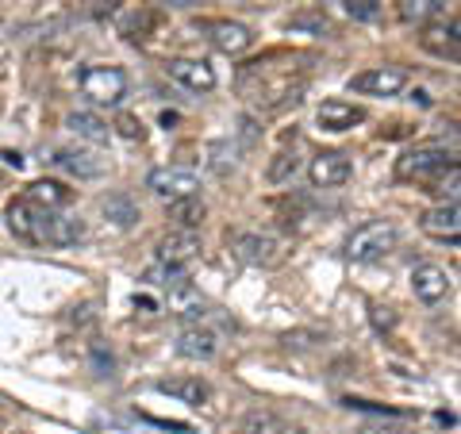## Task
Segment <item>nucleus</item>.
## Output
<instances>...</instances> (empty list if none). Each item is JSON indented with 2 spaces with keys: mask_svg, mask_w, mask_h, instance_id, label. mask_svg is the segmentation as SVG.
<instances>
[{
  "mask_svg": "<svg viewBox=\"0 0 461 434\" xmlns=\"http://www.w3.org/2000/svg\"><path fill=\"white\" fill-rule=\"evenodd\" d=\"M396 242H400V231L393 223L373 220V223L357 227L350 235V242H346V258H350V262H362V266L384 262V258L396 250Z\"/></svg>",
  "mask_w": 461,
  "mask_h": 434,
  "instance_id": "1",
  "label": "nucleus"
},
{
  "mask_svg": "<svg viewBox=\"0 0 461 434\" xmlns=\"http://www.w3.org/2000/svg\"><path fill=\"white\" fill-rule=\"evenodd\" d=\"M81 93L93 100V104L100 108H115V104H123V96L127 89H131V81H127V74L120 66H89V69H81Z\"/></svg>",
  "mask_w": 461,
  "mask_h": 434,
  "instance_id": "2",
  "label": "nucleus"
},
{
  "mask_svg": "<svg viewBox=\"0 0 461 434\" xmlns=\"http://www.w3.org/2000/svg\"><path fill=\"white\" fill-rule=\"evenodd\" d=\"M230 254L250 269H273L285 262V242L277 235H266V231H239L230 239Z\"/></svg>",
  "mask_w": 461,
  "mask_h": 434,
  "instance_id": "3",
  "label": "nucleus"
},
{
  "mask_svg": "<svg viewBox=\"0 0 461 434\" xmlns=\"http://www.w3.org/2000/svg\"><path fill=\"white\" fill-rule=\"evenodd\" d=\"M457 162H454V150H446V147H438V142H427V147H415V150H408L396 162V177L400 181H435V177H442L446 169H454Z\"/></svg>",
  "mask_w": 461,
  "mask_h": 434,
  "instance_id": "4",
  "label": "nucleus"
},
{
  "mask_svg": "<svg viewBox=\"0 0 461 434\" xmlns=\"http://www.w3.org/2000/svg\"><path fill=\"white\" fill-rule=\"evenodd\" d=\"M147 189L162 200H185V196H200V177L181 166H158L147 173Z\"/></svg>",
  "mask_w": 461,
  "mask_h": 434,
  "instance_id": "5",
  "label": "nucleus"
},
{
  "mask_svg": "<svg viewBox=\"0 0 461 434\" xmlns=\"http://www.w3.org/2000/svg\"><path fill=\"white\" fill-rule=\"evenodd\" d=\"M403 85H408V74H403L400 66H373V69L354 74L346 81V89L362 93V96H396V93H403Z\"/></svg>",
  "mask_w": 461,
  "mask_h": 434,
  "instance_id": "6",
  "label": "nucleus"
},
{
  "mask_svg": "<svg viewBox=\"0 0 461 434\" xmlns=\"http://www.w3.org/2000/svg\"><path fill=\"white\" fill-rule=\"evenodd\" d=\"M47 220H50V212L32 204V200H12L8 204V227L23 242H35V246L47 242Z\"/></svg>",
  "mask_w": 461,
  "mask_h": 434,
  "instance_id": "7",
  "label": "nucleus"
},
{
  "mask_svg": "<svg viewBox=\"0 0 461 434\" xmlns=\"http://www.w3.org/2000/svg\"><path fill=\"white\" fill-rule=\"evenodd\" d=\"M154 258H158V266L185 269L189 262H196V258H200V235H196V231H169V235L158 239Z\"/></svg>",
  "mask_w": 461,
  "mask_h": 434,
  "instance_id": "8",
  "label": "nucleus"
},
{
  "mask_svg": "<svg viewBox=\"0 0 461 434\" xmlns=\"http://www.w3.org/2000/svg\"><path fill=\"white\" fill-rule=\"evenodd\" d=\"M350 177H354V166L342 150H320L308 166V181L315 189H339V185H346Z\"/></svg>",
  "mask_w": 461,
  "mask_h": 434,
  "instance_id": "9",
  "label": "nucleus"
},
{
  "mask_svg": "<svg viewBox=\"0 0 461 434\" xmlns=\"http://www.w3.org/2000/svg\"><path fill=\"white\" fill-rule=\"evenodd\" d=\"M423 50H430L435 58H446V62H457L461 58V23L450 16V20H435L423 27Z\"/></svg>",
  "mask_w": 461,
  "mask_h": 434,
  "instance_id": "10",
  "label": "nucleus"
},
{
  "mask_svg": "<svg viewBox=\"0 0 461 434\" xmlns=\"http://www.w3.org/2000/svg\"><path fill=\"white\" fill-rule=\"evenodd\" d=\"M50 166H58L62 173H69V177H81V181H93V177H100V173L108 169L104 158L93 154V150H85V147H58L50 154Z\"/></svg>",
  "mask_w": 461,
  "mask_h": 434,
  "instance_id": "11",
  "label": "nucleus"
},
{
  "mask_svg": "<svg viewBox=\"0 0 461 434\" xmlns=\"http://www.w3.org/2000/svg\"><path fill=\"white\" fill-rule=\"evenodd\" d=\"M204 32L220 54H247L254 47V32L239 20H212V23H204Z\"/></svg>",
  "mask_w": 461,
  "mask_h": 434,
  "instance_id": "12",
  "label": "nucleus"
},
{
  "mask_svg": "<svg viewBox=\"0 0 461 434\" xmlns=\"http://www.w3.org/2000/svg\"><path fill=\"white\" fill-rule=\"evenodd\" d=\"M166 74L177 85H185V89H193V93H212L215 89V69L204 62V58H169Z\"/></svg>",
  "mask_w": 461,
  "mask_h": 434,
  "instance_id": "13",
  "label": "nucleus"
},
{
  "mask_svg": "<svg viewBox=\"0 0 461 434\" xmlns=\"http://www.w3.org/2000/svg\"><path fill=\"white\" fill-rule=\"evenodd\" d=\"M411 288L423 303H442L446 296H450V273H446L442 266H435V262H423V266L411 269Z\"/></svg>",
  "mask_w": 461,
  "mask_h": 434,
  "instance_id": "14",
  "label": "nucleus"
},
{
  "mask_svg": "<svg viewBox=\"0 0 461 434\" xmlns=\"http://www.w3.org/2000/svg\"><path fill=\"white\" fill-rule=\"evenodd\" d=\"M173 350L189 361H212L220 354V339H215V330H208V327H185L177 342H173Z\"/></svg>",
  "mask_w": 461,
  "mask_h": 434,
  "instance_id": "15",
  "label": "nucleus"
},
{
  "mask_svg": "<svg viewBox=\"0 0 461 434\" xmlns=\"http://www.w3.org/2000/svg\"><path fill=\"white\" fill-rule=\"evenodd\" d=\"M154 388L162 396H173V400L189 403V408H200V403H208V396H212V388L200 377H162Z\"/></svg>",
  "mask_w": 461,
  "mask_h": 434,
  "instance_id": "16",
  "label": "nucleus"
},
{
  "mask_svg": "<svg viewBox=\"0 0 461 434\" xmlns=\"http://www.w3.org/2000/svg\"><path fill=\"white\" fill-rule=\"evenodd\" d=\"M423 231L427 235H435L442 242L457 246V231H461V208L457 204H438L423 215Z\"/></svg>",
  "mask_w": 461,
  "mask_h": 434,
  "instance_id": "17",
  "label": "nucleus"
},
{
  "mask_svg": "<svg viewBox=\"0 0 461 434\" xmlns=\"http://www.w3.org/2000/svg\"><path fill=\"white\" fill-rule=\"evenodd\" d=\"M315 120H320L323 131H350L354 123L366 120V112L354 104H342V100H327V104H320V112H315Z\"/></svg>",
  "mask_w": 461,
  "mask_h": 434,
  "instance_id": "18",
  "label": "nucleus"
},
{
  "mask_svg": "<svg viewBox=\"0 0 461 434\" xmlns=\"http://www.w3.org/2000/svg\"><path fill=\"white\" fill-rule=\"evenodd\" d=\"M454 0H400L396 5V16L403 23H435V20H446V8H450Z\"/></svg>",
  "mask_w": 461,
  "mask_h": 434,
  "instance_id": "19",
  "label": "nucleus"
},
{
  "mask_svg": "<svg viewBox=\"0 0 461 434\" xmlns=\"http://www.w3.org/2000/svg\"><path fill=\"white\" fill-rule=\"evenodd\" d=\"M85 239V223L77 215H62V212H50L47 220V242L42 246H74Z\"/></svg>",
  "mask_w": 461,
  "mask_h": 434,
  "instance_id": "20",
  "label": "nucleus"
},
{
  "mask_svg": "<svg viewBox=\"0 0 461 434\" xmlns=\"http://www.w3.org/2000/svg\"><path fill=\"white\" fill-rule=\"evenodd\" d=\"M66 127L74 131L77 139H85V142H108V135H112V127L100 120L96 112H69V120H66Z\"/></svg>",
  "mask_w": 461,
  "mask_h": 434,
  "instance_id": "21",
  "label": "nucleus"
},
{
  "mask_svg": "<svg viewBox=\"0 0 461 434\" xmlns=\"http://www.w3.org/2000/svg\"><path fill=\"white\" fill-rule=\"evenodd\" d=\"M204 200L200 196H185V200H169V220L177 223V231H196L204 223Z\"/></svg>",
  "mask_w": 461,
  "mask_h": 434,
  "instance_id": "22",
  "label": "nucleus"
},
{
  "mask_svg": "<svg viewBox=\"0 0 461 434\" xmlns=\"http://www.w3.org/2000/svg\"><path fill=\"white\" fill-rule=\"evenodd\" d=\"M23 200H32V204L47 208V212H58V208L69 204V189H66V185H58V181H35Z\"/></svg>",
  "mask_w": 461,
  "mask_h": 434,
  "instance_id": "23",
  "label": "nucleus"
},
{
  "mask_svg": "<svg viewBox=\"0 0 461 434\" xmlns=\"http://www.w3.org/2000/svg\"><path fill=\"white\" fill-rule=\"evenodd\" d=\"M296 169H300V158H296V150H281V154L269 162L266 177H269V185H288V181L296 177Z\"/></svg>",
  "mask_w": 461,
  "mask_h": 434,
  "instance_id": "24",
  "label": "nucleus"
},
{
  "mask_svg": "<svg viewBox=\"0 0 461 434\" xmlns=\"http://www.w3.org/2000/svg\"><path fill=\"white\" fill-rule=\"evenodd\" d=\"M104 215H108L115 227H131L139 220V208H135L131 196H108L104 200Z\"/></svg>",
  "mask_w": 461,
  "mask_h": 434,
  "instance_id": "25",
  "label": "nucleus"
},
{
  "mask_svg": "<svg viewBox=\"0 0 461 434\" xmlns=\"http://www.w3.org/2000/svg\"><path fill=\"white\" fill-rule=\"evenodd\" d=\"M285 419L273 415V411H250L242 419V434H281Z\"/></svg>",
  "mask_w": 461,
  "mask_h": 434,
  "instance_id": "26",
  "label": "nucleus"
},
{
  "mask_svg": "<svg viewBox=\"0 0 461 434\" xmlns=\"http://www.w3.org/2000/svg\"><path fill=\"white\" fill-rule=\"evenodd\" d=\"M346 16H354L357 23H369L381 16V0H346Z\"/></svg>",
  "mask_w": 461,
  "mask_h": 434,
  "instance_id": "27",
  "label": "nucleus"
},
{
  "mask_svg": "<svg viewBox=\"0 0 461 434\" xmlns=\"http://www.w3.org/2000/svg\"><path fill=\"white\" fill-rule=\"evenodd\" d=\"M115 131H120L123 139H131V142H142V120L139 115H120V120H115Z\"/></svg>",
  "mask_w": 461,
  "mask_h": 434,
  "instance_id": "28",
  "label": "nucleus"
},
{
  "mask_svg": "<svg viewBox=\"0 0 461 434\" xmlns=\"http://www.w3.org/2000/svg\"><path fill=\"white\" fill-rule=\"evenodd\" d=\"M457 185H461V173H457V166H454V169H446V181L438 185L442 204H457Z\"/></svg>",
  "mask_w": 461,
  "mask_h": 434,
  "instance_id": "29",
  "label": "nucleus"
},
{
  "mask_svg": "<svg viewBox=\"0 0 461 434\" xmlns=\"http://www.w3.org/2000/svg\"><path fill=\"white\" fill-rule=\"evenodd\" d=\"M85 12L96 20H108L112 12H115V0H85Z\"/></svg>",
  "mask_w": 461,
  "mask_h": 434,
  "instance_id": "30",
  "label": "nucleus"
},
{
  "mask_svg": "<svg viewBox=\"0 0 461 434\" xmlns=\"http://www.w3.org/2000/svg\"><path fill=\"white\" fill-rule=\"evenodd\" d=\"M293 27H315V32H327V16H296Z\"/></svg>",
  "mask_w": 461,
  "mask_h": 434,
  "instance_id": "31",
  "label": "nucleus"
},
{
  "mask_svg": "<svg viewBox=\"0 0 461 434\" xmlns=\"http://www.w3.org/2000/svg\"><path fill=\"white\" fill-rule=\"evenodd\" d=\"M357 434H403V430H396V427H362Z\"/></svg>",
  "mask_w": 461,
  "mask_h": 434,
  "instance_id": "32",
  "label": "nucleus"
},
{
  "mask_svg": "<svg viewBox=\"0 0 461 434\" xmlns=\"http://www.w3.org/2000/svg\"><path fill=\"white\" fill-rule=\"evenodd\" d=\"M162 5H169V8H193L196 0H162Z\"/></svg>",
  "mask_w": 461,
  "mask_h": 434,
  "instance_id": "33",
  "label": "nucleus"
},
{
  "mask_svg": "<svg viewBox=\"0 0 461 434\" xmlns=\"http://www.w3.org/2000/svg\"><path fill=\"white\" fill-rule=\"evenodd\" d=\"M281 434H312V430H308V427H293V423H285V427H281Z\"/></svg>",
  "mask_w": 461,
  "mask_h": 434,
  "instance_id": "34",
  "label": "nucleus"
},
{
  "mask_svg": "<svg viewBox=\"0 0 461 434\" xmlns=\"http://www.w3.org/2000/svg\"><path fill=\"white\" fill-rule=\"evenodd\" d=\"M0 185H5V181H0Z\"/></svg>",
  "mask_w": 461,
  "mask_h": 434,
  "instance_id": "35",
  "label": "nucleus"
}]
</instances>
